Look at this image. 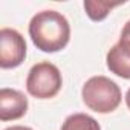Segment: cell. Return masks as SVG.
I'll list each match as a JSON object with an SVG mask.
<instances>
[{
    "mask_svg": "<svg viewBox=\"0 0 130 130\" xmlns=\"http://www.w3.org/2000/svg\"><path fill=\"white\" fill-rule=\"evenodd\" d=\"M119 5H122V2H100V0L96 2V0H86L84 2V11H86V14L89 15L90 20L101 22L109 15V12L113 8H116Z\"/></svg>",
    "mask_w": 130,
    "mask_h": 130,
    "instance_id": "ba28073f",
    "label": "cell"
},
{
    "mask_svg": "<svg viewBox=\"0 0 130 130\" xmlns=\"http://www.w3.org/2000/svg\"><path fill=\"white\" fill-rule=\"evenodd\" d=\"M61 130H101V125L90 115L74 113L64 119Z\"/></svg>",
    "mask_w": 130,
    "mask_h": 130,
    "instance_id": "52a82bcc",
    "label": "cell"
},
{
    "mask_svg": "<svg viewBox=\"0 0 130 130\" xmlns=\"http://www.w3.org/2000/svg\"><path fill=\"white\" fill-rule=\"evenodd\" d=\"M125 104H127V107L130 109V87H128V90H127V93H125Z\"/></svg>",
    "mask_w": 130,
    "mask_h": 130,
    "instance_id": "30bf717a",
    "label": "cell"
},
{
    "mask_svg": "<svg viewBox=\"0 0 130 130\" xmlns=\"http://www.w3.org/2000/svg\"><path fill=\"white\" fill-rule=\"evenodd\" d=\"M5 130H32L31 127H26V125H11Z\"/></svg>",
    "mask_w": 130,
    "mask_h": 130,
    "instance_id": "9c48e42d",
    "label": "cell"
},
{
    "mask_svg": "<svg viewBox=\"0 0 130 130\" xmlns=\"http://www.w3.org/2000/svg\"><path fill=\"white\" fill-rule=\"evenodd\" d=\"M28 112V98L15 89L3 87L0 90V119L14 121L25 116Z\"/></svg>",
    "mask_w": 130,
    "mask_h": 130,
    "instance_id": "8992f818",
    "label": "cell"
},
{
    "mask_svg": "<svg viewBox=\"0 0 130 130\" xmlns=\"http://www.w3.org/2000/svg\"><path fill=\"white\" fill-rule=\"evenodd\" d=\"M81 98L90 110L98 113H110L121 104L122 95L115 81L104 75H96L84 83L81 89Z\"/></svg>",
    "mask_w": 130,
    "mask_h": 130,
    "instance_id": "7a4b0ae2",
    "label": "cell"
},
{
    "mask_svg": "<svg viewBox=\"0 0 130 130\" xmlns=\"http://www.w3.org/2000/svg\"><path fill=\"white\" fill-rule=\"evenodd\" d=\"M26 41L23 35L11 28L0 31V68L14 69L25 61Z\"/></svg>",
    "mask_w": 130,
    "mask_h": 130,
    "instance_id": "277c9868",
    "label": "cell"
},
{
    "mask_svg": "<svg viewBox=\"0 0 130 130\" xmlns=\"http://www.w3.org/2000/svg\"><path fill=\"white\" fill-rule=\"evenodd\" d=\"M63 86L61 72L55 64L49 61L37 63L31 68L26 78V90L38 100L54 98Z\"/></svg>",
    "mask_w": 130,
    "mask_h": 130,
    "instance_id": "3957f363",
    "label": "cell"
},
{
    "mask_svg": "<svg viewBox=\"0 0 130 130\" xmlns=\"http://www.w3.org/2000/svg\"><path fill=\"white\" fill-rule=\"evenodd\" d=\"M29 37L41 52H58L71 40V25L61 12L46 9L37 12L29 22Z\"/></svg>",
    "mask_w": 130,
    "mask_h": 130,
    "instance_id": "6da1fadb",
    "label": "cell"
},
{
    "mask_svg": "<svg viewBox=\"0 0 130 130\" xmlns=\"http://www.w3.org/2000/svg\"><path fill=\"white\" fill-rule=\"evenodd\" d=\"M107 69L125 80H130V20L124 25L119 41L106 55Z\"/></svg>",
    "mask_w": 130,
    "mask_h": 130,
    "instance_id": "5b68a950",
    "label": "cell"
}]
</instances>
